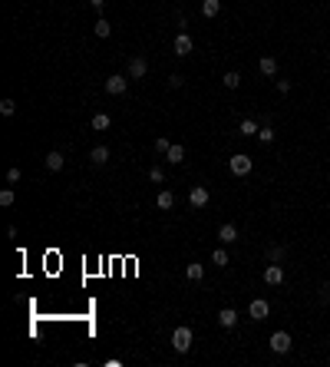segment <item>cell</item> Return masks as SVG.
<instances>
[{
  "instance_id": "9a60e30c",
  "label": "cell",
  "mask_w": 330,
  "mask_h": 367,
  "mask_svg": "<svg viewBox=\"0 0 330 367\" xmlns=\"http://www.w3.org/2000/svg\"><path fill=\"white\" fill-rule=\"evenodd\" d=\"M218 13H221V0H201V17L205 20L218 17Z\"/></svg>"
},
{
  "instance_id": "cb8c5ba5",
  "label": "cell",
  "mask_w": 330,
  "mask_h": 367,
  "mask_svg": "<svg viewBox=\"0 0 330 367\" xmlns=\"http://www.w3.org/2000/svg\"><path fill=\"white\" fill-rule=\"evenodd\" d=\"M274 136H277V132L271 129L268 123H261V129H258V139H261V143H274Z\"/></svg>"
},
{
  "instance_id": "4dcf8cb0",
  "label": "cell",
  "mask_w": 330,
  "mask_h": 367,
  "mask_svg": "<svg viewBox=\"0 0 330 367\" xmlns=\"http://www.w3.org/2000/svg\"><path fill=\"white\" fill-rule=\"evenodd\" d=\"M7 182H10V186H13V182H20V169H17V166L7 169Z\"/></svg>"
},
{
  "instance_id": "8992f818",
  "label": "cell",
  "mask_w": 330,
  "mask_h": 367,
  "mask_svg": "<svg viewBox=\"0 0 330 367\" xmlns=\"http://www.w3.org/2000/svg\"><path fill=\"white\" fill-rule=\"evenodd\" d=\"M188 202H192V209H205L208 202H212V192H208L205 186H195L192 192H188Z\"/></svg>"
},
{
  "instance_id": "7402d4cb",
  "label": "cell",
  "mask_w": 330,
  "mask_h": 367,
  "mask_svg": "<svg viewBox=\"0 0 330 367\" xmlns=\"http://www.w3.org/2000/svg\"><path fill=\"white\" fill-rule=\"evenodd\" d=\"M221 86H224V89H238V86H241V73H235V70H231V73H224V76H221Z\"/></svg>"
},
{
  "instance_id": "7c38bea8",
  "label": "cell",
  "mask_w": 330,
  "mask_h": 367,
  "mask_svg": "<svg viewBox=\"0 0 330 367\" xmlns=\"http://www.w3.org/2000/svg\"><path fill=\"white\" fill-rule=\"evenodd\" d=\"M258 73L261 76H277V60L274 56H261V60H258Z\"/></svg>"
},
{
  "instance_id": "44dd1931",
  "label": "cell",
  "mask_w": 330,
  "mask_h": 367,
  "mask_svg": "<svg viewBox=\"0 0 330 367\" xmlns=\"http://www.w3.org/2000/svg\"><path fill=\"white\" fill-rule=\"evenodd\" d=\"M156 205H159V209H162V212H168V209H172V205H175V195H172V192H168V189H162V192H159V199H156Z\"/></svg>"
},
{
  "instance_id": "5b68a950",
  "label": "cell",
  "mask_w": 330,
  "mask_h": 367,
  "mask_svg": "<svg viewBox=\"0 0 330 367\" xmlns=\"http://www.w3.org/2000/svg\"><path fill=\"white\" fill-rule=\"evenodd\" d=\"M145 73H149V60H145V56H132L129 60V80H145Z\"/></svg>"
},
{
  "instance_id": "52a82bcc",
  "label": "cell",
  "mask_w": 330,
  "mask_h": 367,
  "mask_svg": "<svg viewBox=\"0 0 330 367\" xmlns=\"http://www.w3.org/2000/svg\"><path fill=\"white\" fill-rule=\"evenodd\" d=\"M264 281H268V285H284V265L271 262L268 268H264Z\"/></svg>"
},
{
  "instance_id": "ffe728a7",
  "label": "cell",
  "mask_w": 330,
  "mask_h": 367,
  "mask_svg": "<svg viewBox=\"0 0 330 367\" xmlns=\"http://www.w3.org/2000/svg\"><path fill=\"white\" fill-rule=\"evenodd\" d=\"M93 33H96V37H99V40H106L109 37V33H112V24H109V20H96V24H93Z\"/></svg>"
},
{
  "instance_id": "9c48e42d",
  "label": "cell",
  "mask_w": 330,
  "mask_h": 367,
  "mask_svg": "<svg viewBox=\"0 0 330 367\" xmlns=\"http://www.w3.org/2000/svg\"><path fill=\"white\" fill-rule=\"evenodd\" d=\"M248 314L255 317V321H264V317L271 314V305H268V301H264V298H255V301H251V305H248Z\"/></svg>"
},
{
  "instance_id": "d6986e66",
  "label": "cell",
  "mask_w": 330,
  "mask_h": 367,
  "mask_svg": "<svg viewBox=\"0 0 330 367\" xmlns=\"http://www.w3.org/2000/svg\"><path fill=\"white\" fill-rule=\"evenodd\" d=\"M89 159H93L96 166H106V162H109V146H96V149L89 152Z\"/></svg>"
},
{
  "instance_id": "83f0119b",
  "label": "cell",
  "mask_w": 330,
  "mask_h": 367,
  "mask_svg": "<svg viewBox=\"0 0 330 367\" xmlns=\"http://www.w3.org/2000/svg\"><path fill=\"white\" fill-rule=\"evenodd\" d=\"M0 112H4V116H13V112H17V103H13L10 96H7V100H0Z\"/></svg>"
},
{
  "instance_id": "e0dca14e",
  "label": "cell",
  "mask_w": 330,
  "mask_h": 367,
  "mask_svg": "<svg viewBox=\"0 0 330 367\" xmlns=\"http://www.w3.org/2000/svg\"><path fill=\"white\" fill-rule=\"evenodd\" d=\"M89 126H93V129H96V132H106V129H109V126H112V119H109V112H96V116H93V123H89Z\"/></svg>"
},
{
  "instance_id": "30bf717a",
  "label": "cell",
  "mask_w": 330,
  "mask_h": 367,
  "mask_svg": "<svg viewBox=\"0 0 330 367\" xmlns=\"http://www.w3.org/2000/svg\"><path fill=\"white\" fill-rule=\"evenodd\" d=\"M218 242H221V245H235V242H238V228H235L231 222L218 225Z\"/></svg>"
},
{
  "instance_id": "277c9868",
  "label": "cell",
  "mask_w": 330,
  "mask_h": 367,
  "mask_svg": "<svg viewBox=\"0 0 330 367\" xmlns=\"http://www.w3.org/2000/svg\"><path fill=\"white\" fill-rule=\"evenodd\" d=\"M125 89H129V76H122V73H112V76H106V93H112V96H122Z\"/></svg>"
},
{
  "instance_id": "8fae6325",
  "label": "cell",
  "mask_w": 330,
  "mask_h": 367,
  "mask_svg": "<svg viewBox=\"0 0 330 367\" xmlns=\"http://www.w3.org/2000/svg\"><path fill=\"white\" fill-rule=\"evenodd\" d=\"M218 324H221L224 331H231L238 324V311H235V308H221V311H218Z\"/></svg>"
},
{
  "instance_id": "5bb4252c",
  "label": "cell",
  "mask_w": 330,
  "mask_h": 367,
  "mask_svg": "<svg viewBox=\"0 0 330 367\" xmlns=\"http://www.w3.org/2000/svg\"><path fill=\"white\" fill-rule=\"evenodd\" d=\"M258 129H261V126H258V119H241V123H238V136H258Z\"/></svg>"
},
{
  "instance_id": "4fadbf2b",
  "label": "cell",
  "mask_w": 330,
  "mask_h": 367,
  "mask_svg": "<svg viewBox=\"0 0 330 367\" xmlns=\"http://www.w3.org/2000/svg\"><path fill=\"white\" fill-rule=\"evenodd\" d=\"M165 162H172V166L185 162V146H182V143H172V149L165 152Z\"/></svg>"
},
{
  "instance_id": "f1b7e54d",
  "label": "cell",
  "mask_w": 330,
  "mask_h": 367,
  "mask_svg": "<svg viewBox=\"0 0 330 367\" xmlns=\"http://www.w3.org/2000/svg\"><path fill=\"white\" fill-rule=\"evenodd\" d=\"M168 149H172V143H168L165 136H159V139H156V152H159V156H165Z\"/></svg>"
},
{
  "instance_id": "3957f363",
  "label": "cell",
  "mask_w": 330,
  "mask_h": 367,
  "mask_svg": "<svg viewBox=\"0 0 330 367\" xmlns=\"http://www.w3.org/2000/svg\"><path fill=\"white\" fill-rule=\"evenodd\" d=\"M268 344H271V351H274V354H287V351L294 348V341H291V334H287V331H274Z\"/></svg>"
},
{
  "instance_id": "f546056e",
  "label": "cell",
  "mask_w": 330,
  "mask_h": 367,
  "mask_svg": "<svg viewBox=\"0 0 330 367\" xmlns=\"http://www.w3.org/2000/svg\"><path fill=\"white\" fill-rule=\"evenodd\" d=\"M182 83H185V76H179V73H172V76H168V86H172V89H179Z\"/></svg>"
},
{
  "instance_id": "6da1fadb",
  "label": "cell",
  "mask_w": 330,
  "mask_h": 367,
  "mask_svg": "<svg viewBox=\"0 0 330 367\" xmlns=\"http://www.w3.org/2000/svg\"><path fill=\"white\" fill-rule=\"evenodd\" d=\"M192 341H195V334H192V328H188V324H179V328L172 331V348H175V354H188V351H192Z\"/></svg>"
},
{
  "instance_id": "2e32d148",
  "label": "cell",
  "mask_w": 330,
  "mask_h": 367,
  "mask_svg": "<svg viewBox=\"0 0 330 367\" xmlns=\"http://www.w3.org/2000/svg\"><path fill=\"white\" fill-rule=\"evenodd\" d=\"M63 162H66V159H63V152H60V149L46 152V169H50V172H60V169H63Z\"/></svg>"
},
{
  "instance_id": "d4e9b609",
  "label": "cell",
  "mask_w": 330,
  "mask_h": 367,
  "mask_svg": "<svg viewBox=\"0 0 330 367\" xmlns=\"http://www.w3.org/2000/svg\"><path fill=\"white\" fill-rule=\"evenodd\" d=\"M149 182L162 186V182H165V169H162V166H152V169H149Z\"/></svg>"
},
{
  "instance_id": "ac0fdd59",
  "label": "cell",
  "mask_w": 330,
  "mask_h": 367,
  "mask_svg": "<svg viewBox=\"0 0 330 367\" xmlns=\"http://www.w3.org/2000/svg\"><path fill=\"white\" fill-rule=\"evenodd\" d=\"M185 274H188V281H201V278H205V265H201V262H188Z\"/></svg>"
},
{
  "instance_id": "484cf974",
  "label": "cell",
  "mask_w": 330,
  "mask_h": 367,
  "mask_svg": "<svg viewBox=\"0 0 330 367\" xmlns=\"http://www.w3.org/2000/svg\"><path fill=\"white\" fill-rule=\"evenodd\" d=\"M13 202H17V192H13V189H4V192H0V205H4V209H10Z\"/></svg>"
},
{
  "instance_id": "d6a6232c",
  "label": "cell",
  "mask_w": 330,
  "mask_h": 367,
  "mask_svg": "<svg viewBox=\"0 0 330 367\" xmlns=\"http://www.w3.org/2000/svg\"><path fill=\"white\" fill-rule=\"evenodd\" d=\"M89 7H96V10H103V7H106V0H89Z\"/></svg>"
},
{
  "instance_id": "4316f807",
  "label": "cell",
  "mask_w": 330,
  "mask_h": 367,
  "mask_svg": "<svg viewBox=\"0 0 330 367\" xmlns=\"http://www.w3.org/2000/svg\"><path fill=\"white\" fill-rule=\"evenodd\" d=\"M212 265L224 268V265H228V251H224V248H215V251H212Z\"/></svg>"
},
{
  "instance_id": "1f68e13d",
  "label": "cell",
  "mask_w": 330,
  "mask_h": 367,
  "mask_svg": "<svg viewBox=\"0 0 330 367\" xmlns=\"http://www.w3.org/2000/svg\"><path fill=\"white\" fill-rule=\"evenodd\" d=\"M274 86H277V93H291V80H277Z\"/></svg>"
},
{
  "instance_id": "603a6c76",
  "label": "cell",
  "mask_w": 330,
  "mask_h": 367,
  "mask_svg": "<svg viewBox=\"0 0 330 367\" xmlns=\"http://www.w3.org/2000/svg\"><path fill=\"white\" fill-rule=\"evenodd\" d=\"M284 255H287L284 245H271L268 248V262H284Z\"/></svg>"
},
{
  "instance_id": "ba28073f",
  "label": "cell",
  "mask_w": 330,
  "mask_h": 367,
  "mask_svg": "<svg viewBox=\"0 0 330 367\" xmlns=\"http://www.w3.org/2000/svg\"><path fill=\"white\" fill-rule=\"evenodd\" d=\"M192 50H195V40L188 37L185 30H179V37H175V53L179 56H192Z\"/></svg>"
},
{
  "instance_id": "7a4b0ae2",
  "label": "cell",
  "mask_w": 330,
  "mask_h": 367,
  "mask_svg": "<svg viewBox=\"0 0 330 367\" xmlns=\"http://www.w3.org/2000/svg\"><path fill=\"white\" fill-rule=\"evenodd\" d=\"M228 169H231V175H248L251 169H255V162H251V156H244V152H238V156H231L228 159Z\"/></svg>"
}]
</instances>
